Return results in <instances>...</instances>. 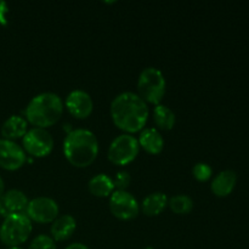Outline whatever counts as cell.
Returning <instances> with one entry per match:
<instances>
[{
    "label": "cell",
    "instance_id": "d4e9b609",
    "mask_svg": "<svg viewBox=\"0 0 249 249\" xmlns=\"http://www.w3.org/2000/svg\"><path fill=\"white\" fill-rule=\"evenodd\" d=\"M66 249H89V248H88L85 245H83V243L77 242V243H72V245L67 246Z\"/></svg>",
    "mask_w": 249,
    "mask_h": 249
},
{
    "label": "cell",
    "instance_id": "3957f363",
    "mask_svg": "<svg viewBox=\"0 0 249 249\" xmlns=\"http://www.w3.org/2000/svg\"><path fill=\"white\" fill-rule=\"evenodd\" d=\"M62 113V99L55 92H41L34 96L26 107L27 122L36 128L45 129L53 125Z\"/></svg>",
    "mask_w": 249,
    "mask_h": 249
},
{
    "label": "cell",
    "instance_id": "277c9868",
    "mask_svg": "<svg viewBox=\"0 0 249 249\" xmlns=\"http://www.w3.org/2000/svg\"><path fill=\"white\" fill-rule=\"evenodd\" d=\"M32 229V220L27 214H10L0 226V241L7 247H18L28 240Z\"/></svg>",
    "mask_w": 249,
    "mask_h": 249
},
{
    "label": "cell",
    "instance_id": "9c48e42d",
    "mask_svg": "<svg viewBox=\"0 0 249 249\" xmlns=\"http://www.w3.org/2000/svg\"><path fill=\"white\" fill-rule=\"evenodd\" d=\"M109 209L119 220H131L140 211L135 197L128 191H114L109 198Z\"/></svg>",
    "mask_w": 249,
    "mask_h": 249
},
{
    "label": "cell",
    "instance_id": "cb8c5ba5",
    "mask_svg": "<svg viewBox=\"0 0 249 249\" xmlns=\"http://www.w3.org/2000/svg\"><path fill=\"white\" fill-rule=\"evenodd\" d=\"M7 11H9V9H7L6 2L0 1V23H1V24H6L7 23V21H6Z\"/></svg>",
    "mask_w": 249,
    "mask_h": 249
},
{
    "label": "cell",
    "instance_id": "8992f818",
    "mask_svg": "<svg viewBox=\"0 0 249 249\" xmlns=\"http://www.w3.org/2000/svg\"><path fill=\"white\" fill-rule=\"evenodd\" d=\"M139 150H140L139 141L133 135L122 134L112 141L107 156L113 164L125 165L135 160Z\"/></svg>",
    "mask_w": 249,
    "mask_h": 249
},
{
    "label": "cell",
    "instance_id": "484cf974",
    "mask_svg": "<svg viewBox=\"0 0 249 249\" xmlns=\"http://www.w3.org/2000/svg\"><path fill=\"white\" fill-rule=\"evenodd\" d=\"M4 189H5L4 181H2V179H1V178H0V197H1L2 195H4Z\"/></svg>",
    "mask_w": 249,
    "mask_h": 249
},
{
    "label": "cell",
    "instance_id": "8fae6325",
    "mask_svg": "<svg viewBox=\"0 0 249 249\" xmlns=\"http://www.w3.org/2000/svg\"><path fill=\"white\" fill-rule=\"evenodd\" d=\"M66 107L73 117L84 119L91 114L94 108V102L91 96L84 90H73L66 99Z\"/></svg>",
    "mask_w": 249,
    "mask_h": 249
},
{
    "label": "cell",
    "instance_id": "7402d4cb",
    "mask_svg": "<svg viewBox=\"0 0 249 249\" xmlns=\"http://www.w3.org/2000/svg\"><path fill=\"white\" fill-rule=\"evenodd\" d=\"M212 168L209 167L207 163H197L194 168H192V174H194L195 179L198 181H207L211 179L212 177Z\"/></svg>",
    "mask_w": 249,
    "mask_h": 249
},
{
    "label": "cell",
    "instance_id": "d6986e66",
    "mask_svg": "<svg viewBox=\"0 0 249 249\" xmlns=\"http://www.w3.org/2000/svg\"><path fill=\"white\" fill-rule=\"evenodd\" d=\"M153 121L162 130H170L175 124V113L164 105H157L153 109Z\"/></svg>",
    "mask_w": 249,
    "mask_h": 249
},
{
    "label": "cell",
    "instance_id": "7c38bea8",
    "mask_svg": "<svg viewBox=\"0 0 249 249\" xmlns=\"http://www.w3.org/2000/svg\"><path fill=\"white\" fill-rule=\"evenodd\" d=\"M28 202V198L22 191L9 190L0 197V214L4 216L16 213L26 214Z\"/></svg>",
    "mask_w": 249,
    "mask_h": 249
},
{
    "label": "cell",
    "instance_id": "30bf717a",
    "mask_svg": "<svg viewBox=\"0 0 249 249\" xmlns=\"http://www.w3.org/2000/svg\"><path fill=\"white\" fill-rule=\"evenodd\" d=\"M26 160V152L21 146L11 140L0 139V167L6 170H17Z\"/></svg>",
    "mask_w": 249,
    "mask_h": 249
},
{
    "label": "cell",
    "instance_id": "e0dca14e",
    "mask_svg": "<svg viewBox=\"0 0 249 249\" xmlns=\"http://www.w3.org/2000/svg\"><path fill=\"white\" fill-rule=\"evenodd\" d=\"M168 206V197L163 192H153L147 195L141 203V209L147 216H155L162 213Z\"/></svg>",
    "mask_w": 249,
    "mask_h": 249
},
{
    "label": "cell",
    "instance_id": "9a60e30c",
    "mask_svg": "<svg viewBox=\"0 0 249 249\" xmlns=\"http://www.w3.org/2000/svg\"><path fill=\"white\" fill-rule=\"evenodd\" d=\"M139 145L151 155H158L164 147V140L160 131L155 128H146L139 136Z\"/></svg>",
    "mask_w": 249,
    "mask_h": 249
},
{
    "label": "cell",
    "instance_id": "ffe728a7",
    "mask_svg": "<svg viewBox=\"0 0 249 249\" xmlns=\"http://www.w3.org/2000/svg\"><path fill=\"white\" fill-rule=\"evenodd\" d=\"M168 206L175 214L185 215V214H189L192 211L194 201L187 195H177V196H173L172 198L168 199Z\"/></svg>",
    "mask_w": 249,
    "mask_h": 249
},
{
    "label": "cell",
    "instance_id": "4fadbf2b",
    "mask_svg": "<svg viewBox=\"0 0 249 249\" xmlns=\"http://www.w3.org/2000/svg\"><path fill=\"white\" fill-rule=\"evenodd\" d=\"M236 182H237V174L233 170H223L212 181V192L218 197H226L233 191Z\"/></svg>",
    "mask_w": 249,
    "mask_h": 249
},
{
    "label": "cell",
    "instance_id": "4316f807",
    "mask_svg": "<svg viewBox=\"0 0 249 249\" xmlns=\"http://www.w3.org/2000/svg\"><path fill=\"white\" fill-rule=\"evenodd\" d=\"M7 249H22L21 247H9Z\"/></svg>",
    "mask_w": 249,
    "mask_h": 249
},
{
    "label": "cell",
    "instance_id": "2e32d148",
    "mask_svg": "<svg viewBox=\"0 0 249 249\" xmlns=\"http://www.w3.org/2000/svg\"><path fill=\"white\" fill-rule=\"evenodd\" d=\"M27 126V119H24L21 116H11L4 122L1 126V135L6 140H15V139L23 138L26 135Z\"/></svg>",
    "mask_w": 249,
    "mask_h": 249
},
{
    "label": "cell",
    "instance_id": "ac0fdd59",
    "mask_svg": "<svg viewBox=\"0 0 249 249\" xmlns=\"http://www.w3.org/2000/svg\"><path fill=\"white\" fill-rule=\"evenodd\" d=\"M90 194L96 197H107L113 194V180L106 174H97L91 178L88 184Z\"/></svg>",
    "mask_w": 249,
    "mask_h": 249
},
{
    "label": "cell",
    "instance_id": "52a82bcc",
    "mask_svg": "<svg viewBox=\"0 0 249 249\" xmlns=\"http://www.w3.org/2000/svg\"><path fill=\"white\" fill-rule=\"evenodd\" d=\"M23 150L33 157H45L53 151V139L46 129L33 128L23 136Z\"/></svg>",
    "mask_w": 249,
    "mask_h": 249
},
{
    "label": "cell",
    "instance_id": "6da1fadb",
    "mask_svg": "<svg viewBox=\"0 0 249 249\" xmlns=\"http://www.w3.org/2000/svg\"><path fill=\"white\" fill-rule=\"evenodd\" d=\"M113 123L121 130L136 133L145 126L148 118L147 104L131 91H125L114 97L111 104Z\"/></svg>",
    "mask_w": 249,
    "mask_h": 249
},
{
    "label": "cell",
    "instance_id": "5bb4252c",
    "mask_svg": "<svg viewBox=\"0 0 249 249\" xmlns=\"http://www.w3.org/2000/svg\"><path fill=\"white\" fill-rule=\"evenodd\" d=\"M77 228V221L70 214L61 215L53 221L51 225V236L53 241H66L73 235Z\"/></svg>",
    "mask_w": 249,
    "mask_h": 249
},
{
    "label": "cell",
    "instance_id": "44dd1931",
    "mask_svg": "<svg viewBox=\"0 0 249 249\" xmlns=\"http://www.w3.org/2000/svg\"><path fill=\"white\" fill-rule=\"evenodd\" d=\"M28 249H56V243L50 236L39 235L32 241Z\"/></svg>",
    "mask_w": 249,
    "mask_h": 249
},
{
    "label": "cell",
    "instance_id": "7a4b0ae2",
    "mask_svg": "<svg viewBox=\"0 0 249 249\" xmlns=\"http://www.w3.org/2000/svg\"><path fill=\"white\" fill-rule=\"evenodd\" d=\"M63 153L66 160L74 167H89L99 153L96 136L88 129H74L70 131L63 141Z\"/></svg>",
    "mask_w": 249,
    "mask_h": 249
},
{
    "label": "cell",
    "instance_id": "603a6c76",
    "mask_svg": "<svg viewBox=\"0 0 249 249\" xmlns=\"http://www.w3.org/2000/svg\"><path fill=\"white\" fill-rule=\"evenodd\" d=\"M112 180H113L114 189H117V191H125V190L129 187V185H130L131 177L128 172L122 170V172L117 173L114 179Z\"/></svg>",
    "mask_w": 249,
    "mask_h": 249
},
{
    "label": "cell",
    "instance_id": "5b68a950",
    "mask_svg": "<svg viewBox=\"0 0 249 249\" xmlns=\"http://www.w3.org/2000/svg\"><path fill=\"white\" fill-rule=\"evenodd\" d=\"M139 96L145 102L160 105L165 94V78L160 70L155 67L145 68L139 75Z\"/></svg>",
    "mask_w": 249,
    "mask_h": 249
},
{
    "label": "cell",
    "instance_id": "ba28073f",
    "mask_svg": "<svg viewBox=\"0 0 249 249\" xmlns=\"http://www.w3.org/2000/svg\"><path fill=\"white\" fill-rule=\"evenodd\" d=\"M26 214L36 223H53L58 218V204L50 197H36L28 202Z\"/></svg>",
    "mask_w": 249,
    "mask_h": 249
}]
</instances>
